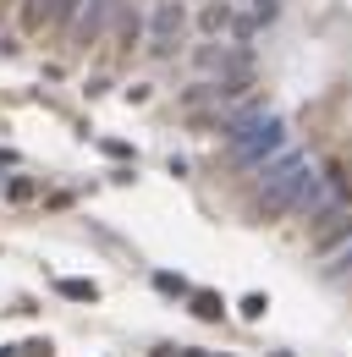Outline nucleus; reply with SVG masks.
<instances>
[{
  "label": "nucleus",
  "instance_id": "obj_1",
  "mask_svg": "<svg viewBox=\"0 0 352 357\" xmlns=\"http://www.w3.org/2000/svg\"><path fill=\"white\" fill-rule=\"evenodd\" d=\"M286 121L281 116H270L259 105H248L231 127H226V143H231V160L237 165H264V160H275L281 149H286Z\"/></svg>",
  "mask_w": 352,
  "mask_h": 357
},
{
  "label": "nucleus",
  "instance_id": "obj_2",
  "mask_svg": "<svg viewBox=\"0 0 352 357\" xmlns=\"http://www.w3.org/2000/svg\"><path fill=\"white\" fill-rule=\"evenodd\" d=\"M259 171H264V181H259V198H254V215H259V220L292 215V198H298V187H303V176H308V160L298 149H281L275 160H264Z\"/></svg>",
  "mask_w": 352,
  "mask_h": 357
},
{
  "label": "nucleus",
  "instance_id": "obj_3",
  "mask_svg": "<svg viewBox=\"0 0 352 357\" xmlns=\"http://www.w3.org/2000/svg\"><path fill=\"white\" fill-rule=\"evenodd\" d=\"M116 17H122V0H83V6H78V17H72V28H66L72 50L105 45V39H110V28H116Z\"/></svg>",
  "mask_w": 352,
  "mask_h": 357
},
{
  "label": "nucleus",
  "instance_id": "obj_4",
  "mask_svg": "<svg viewBox=\"0 0 352 357\" xmlns=\"http://www.w3.org/2000/svg\"><path fill=\"white\" fill-rule=\"evenodd\" d=\"M336 198H342V165H330L325 176H314V171H308L303 187H298V198H292V209H298V215H308V220H319Z\"/></svg>",
  "mask_w": 352,
  "mask_h": 357
},
{
  "label": "nucleus",
  "instance_id": "obj_5",
  "mask_svg": "<svg viewBox=\"0 0 352 357\" xmlns=\"http://www.w3.org/2000/svg\"><path fill=\"white\" fill-rule=\"evenodd\" d=\"M182 28H187V17H182V6L176 0H160L154 6V22H149V55H176V45H182Z\"/></svg>",
  "mask_w": 352,
  "mask_h": 357
},
{
  "label": "nucleus",
  "instance_id": "obj_6",
  "mask_svg": "<svg viewBox=\"0 0 352 357\" xmlns=\"http://www.w3.org/2000/svg\"><path fill=\"white\" fill-rule=\"evenodd\" d=\"M347 236H352V198H336V204L314 220V248H319V253H336Z\"/></svg>",
  "mask_w": 352,
  "mask_h": 357
},
{
  "label": "nucleus",
  "instance_id": "obj_7",
  "mask_svg": "<svg viewBox=\"0 0 352 357\" xmlns=\"http://www.w3.org/2000/svg\"><path fill=\"white\" fill-rule=\"evenodd\" d=\"M110 39H116V55H132V45H143V17L122 6V17H116V28H110Z\"/></svg>",
  "mask_w": 352,
  "mask_h": 357
},
{
  "label": "nucleus",
  "instance_id": "obj_8",
  "mask_svg": "<svg viewBox=\"0 0 352 357\" xmlns=\"http://www.w3.org/2000/svg\"><path fill=\"white\" fill-rule=\"evenodd\" d=\"M50 11H55V0H17L22 33H50Z\"/></svg>",
  "mask_w": 352,
  "mask_h": 357
},
{
  "label": "nucleus",
  "instance_id": "obj_9",
  "mask_svg": "<svg viewBox=\"0 0 352 357\" xmlns=\"http://www.w3.org/2000/svg\"><path fill=\"white\" fill-rule=\"evenodd\" d=\"M55 291H61L66 303H94V297H99V286H94V280H61Z\"/></svg>",
  "mask_w": 352,
  "mask_h": 357
},
{
  "label": "nucleus",
  "instance_id": "obj_10",
  "mask_svg": "<svg viewBox=\"0 0 352 357\" xmlns=\"http://www.w3.org/2000/svg\"><path fill=\"white\" fill-rule=\"evenodd\" d=\"M78 6H83V0H55V11H50V33H66L72 17H78Z\"/></svg>",
  "mask_w": 352,
  "mask_h": 357
},
{
  "label": "nucleus",
  "instance_id": "obj_11",
  "mask_svg": "<svg viewBox=\"0 0 352 357\" xmlns=\"http://www.w3.org/2000/svg\"><path fill=\"white\" fill-rule=\"evenodd\" d=\"M193 313H198V319H220V313H226V303H220L215 291H193Z\"/></svg>",
  "mask_w": 352,
  "mask_h": 357
},
{
  "label": "nucleus",
  "instance_id": "obj_12",
  "mask_svg": "<svg viewBox=\"0 0 352 357\" xmlns=\"http://www.w3.org/2000/svg\"><path fill=\"white\" fill-rule=\"evenodd\" d=\"M325 275H330V280H352V242H347V248H336V259H330Z\"/></svg>",
  "mask_w": 352,
  "mask_h": 357
},
{
  "label": "nucleus",
  "instance_id": "obj_13",
  "mask_svg": "<svg viewBox=\"0 0 352 357\" xmlns=\"http://www.w3.org/2000/svg\"><path fill=\"white\" fill-rule=\"evenodd\" d=\"M226 22H231V11H226V6H204V28H210V33H220Z\"/></svg>",
  "mask_w": 352,
  "mask_h": 357
},
{
  "label": "nucleus",
  "instance_id": "obj_14",
  "mask_svg": "<svg viewBox=\"0 0 352 357\" xmlns=\"http://www.w3.org/2000/svg\"><path fill=\"white\" fill-rule=\"evenodd\" d=\"M264 308H270V297H259V291L242 297V319H264Z\"/></svg>",
  "mask_w": 352,
  "mask_h": 357
},
{
  "label": "nucleus",
  "instance_id": "obj_15",
  "mask_svg": "<svg viewBox=\"0 0 352 357\" xmlns=\"http://www.w3.org/2000/svg\"><path fill=\"white\" fill-rule=\"evenodd\" d=\"M22 352H28V357H50V341H28Z\"/></svg>",
  "mask_w": 352,
  "mask_h": 357
},
{
  "label": "nucleus",
  "instance_id": "obj_16",
  "mask_svg": "<svg viewBox=\"0 0 352 357\" xmlns=\"http://www.w3.org/2000/svg\"><path fill=\"white\" fill-rule=\"evenodd\" d=\"M254 11H259V17H275V0H254Z\"/></svg>",
  "mask_w": 352,
  "mask_h": 357
},
{
  "label": "nucleus",
  "instance_id": "obj_17",
  "mask_svg": "<svg viewBox=\"0 0 352 357\" xmlns=\"http://www.w3.org/2000/svg\"><path fill=\"white\" fill-rule=\"evenodd\" d=\"M6 6H17V0H0V11H6Z\"/></svg>",
  "mask_w": 352,
  "mask_h": 357
}]
</instances>
